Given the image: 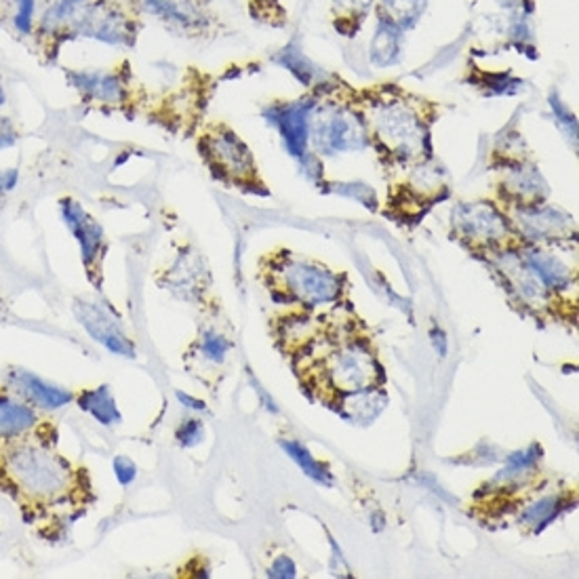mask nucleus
I'll list each match as a JSON object with an SVG mask.
<instances>
[{
	"label": "nucleus",
	"mask_w": 579,
	"mask_h": 579,
	"mask_svg": "<svg viewBox=\"0 0 579 579\" xmlns=\"http://www.w3.org/2000/svg\"><path fill=\"white\" fill-rule=\"evenodd\" d=\"M350 104L363 114L371 146L390 166H409L432 160L430 125L436 104L405 91L397 82L352 89L346 87Z\"/></svg>",
	"instance_id": "f257e3e1"
},
{
	"label": "nucleus",
	"mask_w": 579,
	"mask_h": 579,
	"mask_svg": "<svg viewBox=\"0 0 579 579\" xmlns=\"http://www.w3.org/2000/svg\"><path fill=\"white\" fill-rule=\"evenodd\" d=\"M142 30L137 13L125 11L114 0H58L42 15L38 38L49 58L58 55L66 38L87 36L119 47H133Z\"/></svg>",
	"instance_id": "f03ea898"
},
{
	"label": "nucleus",
	"mask_w": 579,
	"mask_h": 579,
	"mask_svg": "<svg viewBox=\"0 0 579 579\" xmlns=\"http://www.w3.org/2000/svg\"><path fill=\"white\" fill-rule=\"evenodd\" d=\"M198 152L215 180L244 192L268 197V188L261 181L251 150L224 122H211L200 133Z\"/></svg>",
	"instance_id": "7ed1b4c3"
},
{
	"label": "nucleus",
	"mask_w": 579,
	"mask_h": 579,
	"mask_svg": "<svg viewBox=\"0 0 579 579\" xmlns=\"http://www.w3.org/2000/svg\"><path fill=\"white\" fill-rule=\"evenodd\" d=\"M451 226L455 238L472 251L499 255L525 244L508 211H502L491 200H467L455 205L451 211Z\"/></svg>",
	"instance_id": "20e7f679"
},
{
	"label": "nucleus",
	"mask_w": 579,
	"mask_h": 579,
	"mask_svg": "<svg viewBox=\"0 0 579 579\" xmlns=\"http://www.w3.org/2000/svg\"><path fill=\"white\" fill-rule=\"evenodd\" d=\"M7 459L19 487L36 498H59L68 487V466L36 444H15Z\"/></svg>",
	"instance_id": "39448f33"
},
{
	"label": "nucleus",
	"mask_w": 579,
	"mask_h": 579,
	"mask_svg": "<svg viewBox=\"0 0 579 579\" xmlns=\"http://www.w3.org/2000/svg\"><path fill=\"white\" fill-rule=\"evenodd\" d=\"M405 180L397 181L392 186L388 203L390 211L397 217H406V220H417L432 207L436 200L444 198L449 194L447 180H444V171L438 165L430 163H417L406 166Z\"/></svg>",
	"instance_id": "423d86ee"
},
{
	"label": "nucleus",
	"mask_w": 579,
	"mask_h": 579,
	"mask_svg": "<svg viewBox=\"0 0 579 579\" xmlns=\"http://www.w3.org/2000/svg\"><path fill=\"white\" fill-rule=\"evenodd\" d=\"M278 285L289 297L305 305L331 304L339 299V276L322 266L282 255L274 264Z\"/></svg>",
	"instance_id": "0eeeda50"
},
{
	"label": "nucleus",
	"mask_w": 579,
	"mask_h": 579,
	"mask_svg": "<svg viewBox=\"0 0 579 579\" xmlns=\"http://www.w3.org/2000/svg\"><path fill=\"white\" fill-rule=\"evenodd\" d=\"M495 160H499L506 169L502 181H498L495 190L502 200V207L506 211L522 209V207H536V205L545 203L548 198V186H545L542 174L531 160L525 158V152L512 156L510 146L506 143V156L493 152Z\"/></svg>",
	"instance_id": "6e6552de"
},
{
	"label": "nucleus",
	"mask_w": 579,
	"mask_h": 579,
	"mask_svg": "<svg viewBox=\"0 0 579 579\" xmlns=\"http://www.w3.org/2000/svg\"><path fill=\"white\" fill-rule=\"evenodd\" d=\"M131 7L152 13L188 36H215L217 19L207 0H131Z\"/></svg>",
	"instance_id": "1a4fd4ad"
},
{
	"label": "nucleus",
	"mask_w": 579,
	"mask_h": 579,
	"mask_svg": "<svg viewBox=\"0 0 579 579\" xmlns=\"http://www.w3.org/2000/svg\"><path fill=\"white\" fill-rule=\"evenodd\" d=\"M66 78L72 82V87L81 91L85 102H97L102 105H119L125 108L133 99V72L129 61H122L120 68L116 66L110 72H66Z\"/></svg>",
	"instance_id": "9d476101"
},
{
	"label": "nucleus",
	"mask_w": 579,
	"mask_h": 579,
	"mask_svg": "<svg viewBox=\"0 0 579 579\" xmlns=\"http://www.w3.org/2000/svg\"><path fill=\"white\" fill-rule=\"evenodd\" d=\"M382 369L377 367L373 354L363 344H346L336 350L328 360V377L337 392H365L375 383L377 377H382Z\"/></svg>",
	"instance_id": "9b49d317"
},
{
	"label": "nucleus",
	"mask_w": 579,
	"mask_h": 579,
	"mask_svg": "<svg viewBox=\"0 0 579 579\" xmlns=\"http://www.w3.org/2000/svg\"><path fill=\"white\" fill-rule=\"evenodd\" d=\"M320 102L319 87H312V91L302 99L285 104H272L264 116L268 122L278 127L282 139H285L289 152L293 156H305V146L310 139V119L312 110Z\"/></svg>",
	"instance_id": "f8f14e48"
},
{
	"label": "nucleus",
	"mask_w": 579,
	"mask_h": 579,
	"mask_svg": "<svg viewBox=\"0 0 579 579\" xmlns=\"http://www.w3.org/2000/svg\"><path fill=\"white\" fill-rule=\"evenodd\" d=\"M512 224L521 234L522 241L529 243H554L562 238H571L575 234V220L565 211L550 207V205H536V207L512 209Z\"/></svg>",
	"instance_id": "ddd939ff"
},
{
	"label": "nucleus",
	"mask_w": 579,
	"mask_h": 579,
	"mask_svg": "<svg viewBox=\"0 0 579 579\" xmlns=\"http://www.w3.org/2000/svg\"><path fill=\"white\" fill-rule=\"evenodd\" d=\"M74 312L76 319L81 320V325L87 328L89 336L96 339V342L104 344L105 348H110L116 354L127 356V359L135 356V348L125 337V333L120 331L119 320L114 316H110L104 308H99V305L91 302H76Z\"/></svg>",
	"instance_id": "4468645a"
},
{
	"label": "nucleus",
	"mask_w": 579,
	"mask_h": 579,
	"mask_svg": "<svg viewBox=\"0 0 579 579\" xmlns=\"http://www.w3.org/2000/svg\"><path fill=\"white\" fill-rule=\"evenodd\" d=\"M61 215H64L66 226L74 234L76 241L81 243L82 261H85L89 272H93V266L104 249V228L72 198L61 200Z\"/></svg>",
	"instance_id": "2eb2a0df"
},
{
	"label": "nucleus",
	"mask_w": 579,
	"mask_h": 579,
	"mask_svg": "<svg viewBox=\"0 0 579 579\" xmlns=\"http://www.w3.org/2000/svg\"><path fill=\"white\" fill-rule=\"evenodd\" d=\"M525 264L533 270L539 281L548 289H565L569 287L575 278V270L571 264H567L556 251H550L545 247H536L521 255Z\"/></svg>",
	"instance_id": "dca6fc26"
},
{
	"label": "nucleus",
	"mask_w": 579,
	"mask_h": 579,
	"mask_svg": "<svg viewBox=\"0 0 579 579\" xmlns=\"http://www.w3.org/2000/svg\"><path fill=\"white\" fill-rule=\"evenodd\" d=\"M11 380H13V383L26 398L44 406V409H59V406L68 405L72 400V394L68 390L49 386L41 377L32 375V373L27 371H13L11 373Z\"/></svg>",
	"instance_id": "f3484780"
},
{
	"label": "nucleus",
	"mask_w": 579,
	"mask_h": 579,
	"mask_svg": "<svg viewBox=\"0 0 579 579\" xmlns=\"http://www.w3.org/2000/svg\"><path fill=\"white\" fill-rule=\"evenodd\" d=\"M375 0H333L331 4V24L337 35L352 38L359 35L365 19Z\"/></svg>",
	"instance_id": "a211bd4d"
},
{
	"label": "nucleus",
	"mask_w": 579,
	"mask_h": 579,
	"mask_svg": "<svg viewBox=\"0 0 579 579\" xmlns=\"http://www.w3.org/2000/svg\"><path fill=\"white\" fill-rule=\"evenodd\" d=\"M371 64L386 68V66L397 64L403 49V30L388 21H377L375 35L371 38Z\"/></svg>",
	"instance_id": "6ab92c4d"
},
{
	"label": "nucleus",
	"mask_w": 579,
	"mask_h": 579,
	"mask_svg": "<svg viewBox=\"0 0 579 579\" xmlns=\"http://www.w3.org/2000/svg\"><path fill=\"white\" fill-rule=\"evenodd\" d=\"M426 7L428 0H377L375 15L377 21H388L405 32L420 21Z\"/></svg>",
	"instance_id": "aec40b11"
},
{
	"label": "nucleus",
	"mask_w": 579,
	"mask_h": 579,
	"mask_svg": "<svg viewBox=\"0 0 579 579\" xmlns=\"http://www.w3.org/2000/svg\"><path fill=\"white\" fill-rule=\"evenodd\" d=\"M78 405H81L82 411H89L97 421H102L104 426H112L116 421H120V413L119 409H116L108 386H99L96 390H85V392H81Z\"/></svg>",
	"instance_id": "412c9836"
},
{
	"label": "nucleus",
	"mask_w": 579,
	"mask_h": 579,
	"mask_svg": "<svg viewBox=\"0 0 579 579\" xmlns=\"http://www.w3.org/2000/svg\"><path fill=\"white\" fill-rule=\"evenodd\" d=\"M36 424L35 411L26 405L0 400V438L18 436Z\"/></svg>",
	"instance_id": "4be33fe9"
},
{
	"label": "nucleus",
	"mask_w": 579,
	"mask_h": 579,
	"mask_svg": "<svg viewBox=\"0 0 579 579\" xmlns=\"http://www.w3.org/2000/svg\"><path fill=\"white\" fill-rule=\"evenodd\" d=\"M281 447L285 449L289 458H291L295 461V464L302 467V470L310 478H314L316 482H320V484H333L331 472H328L327 467L320 464V461H316L314 458H312L310 451L305 449L304 444H299L297 441H281Z\"/></svg>",
	"instance_id": "5701e85b"
},
{
	"label": "nucleus",
	"mask_w": 579,
	"mask_h": 579,
	"mask_svg": "<svg viewBox=\"0 0 579 579\" xmlns=\"http://www.w3.org/2000/svg\"><path fill=\"white\" fill-rule=\"evenodd\" d=\"M316 328H319V325L314 320L304 314H297L285 322L281 337L285 339L289 348H302L316 337Z\"/></svg>",
	"instance_id": "b1692460"
},
{
	"label": "nucleus",
	"mask_w": 579,
	"mask_h": 579,
	"mask_svg": "<svg viewBox=\"0 0 579 579\" xmlns=\"http://www.w3.org/2000/svg\"><path fill=\"white\" fill-rule=\"evenodd\" d=\"M560 506H562V499L556 498V495H550V498L539 499L537 504L529 506V508L522 512L521 522L522 525L533 527L536 531H539V529H544L550 521L554 519L556 514H559Z\"/></svg>",
	"instance_id": "393cba45"
},
{
	"label": "nucleus",
	"mask_w": 579,
	"mask_h": 579,
	"mask_svg": "<svg viewBox=\"0 0 579 579\" xmlns=\"http://www.w3.org/2000/svg\"><path fill=\"white\" fill-rule=\"evenodd\" d=\"M230 342L224 336H220V333H205L203 337V356L205 359L213 360V363H221V360L226 359V354L230 352Z\"/></svg>",
	"instance_id": "a878e982"
},
{
	"label": "nucleus",
	"mask_w": 579,
	"mask_h": 579,
	"mask_svg": "<svg viewBox=\"0 0 579 579\" xmlns=\"http://www.w3.org/2000/svg\"><path fill=\"white\" fill-rule=\"evenodd\" d=\"M203 436H205V428L198 420L183 421L180 430H177V438H180V443L183 444V447H194V444H198L200 441H203Z\"/></svg>",
	"instance_id": "bb28decb"
},
{
	"label": "nucleus",
	"mask_w": 579,
	"mask_h": 579,
	"mask_svg": "<svg viewBox=\"0 0 579 579\" xmlns=\"http://www.w3.org/2000/svg\"><path fill=\"white\" fill-rule=\"evenodd\" d=\"M32 18H35V0H18V15H15V26L19 32L32 30Z\"/></svg>",
	"instance_id": "cd10ccee"
},
{
	"label": "nucleus",
	"mask_w": 579,
	"mask_h": 579,
	"mask_svg": "<svg viewBox=\"0 0 579 579\" xmlns=\"http://www.w3.org/2000/svg\"><path fill=\"white\" fill-rule=\"evenodd\" d=\"M114 470H116V476H119V481L122 484H129L137 475L135 464H133V461L127 459V458H116L114 459Z\"/></svg>",
	"instance_id": "c85d7f7f"
},
{
	"label": "nucleus",
	"mask_w": 579,
	"mask_h": 579,
	"mask_svg": "<svg viewBox=\"0 0 579 579\" xmlns=\"http://www.w3.org/2000/svg\"><path fill=\"white\" fill-rule=\"evenodd\" d=\"M270 577H295V565L289 556H278L270 567Z\"/></svg>",
	"instance_id": "c756f323"
},
{
	"label": "nucleus",
	"mask_w": 579,
	"mask_h": 579,
	"mask_svg": "<svg viewBox=\"0 0 579 579\" xmlns=\"http://www.w3.org/2000/svg\"><path fill=\"white\" fill-rule=\"evenodd\" d=\"M18 142V129L9 119H0V150L13 146Z\"/></svg>",
	"instance_id": "7c9ffc66"
},
{
	"label": "nucleus",
	"mask_w": 579,
	"mask_h": 579,
	"mask_svg": "<svg viewBox=\"0 0 579 579\" xmlns=\"http://www.w3.org/2000/svg\"><path fill=\"white\" fill-rule=\"evenodd\" d=\"M15 183H18V171L15 169H9L4 171V174H0V192L11 190Z\"/></svg>",
	"instance_id": "2f4dec72"
},
{
	"label": "nucleus",
	"mask_w": 579,
	"mask_h": 579,
	"mask_svg": "<svg viewBox=\"0 0 579 579\" xmlns=\"http://www.w3.org/2000/svg\"><path fill=\"white\" fill-rule=\"evenodd\" d=\"M434 336V344H436V350L441 352V356L447 354V339H444L443 331H432Z\"/></svg>",
	"instance_id": "473e14b6"
},
{
	"label": "nucleus",
	"mask_w": 579,
	"mask_h": 579,
	"mask_svg": "<svg viewBox=\"0 0 579 579\" xmlns=\"http://www.w3.org/2000/svg\"><path fill=\"white\" fill-rule=\"evenodd\" d=\"M177 398H180L181 403L186 405V406H190V409H198V411L205 409V403H200V400H194L190 397H186V394H183V392H177Z\"/></svg>",
	"instance_id": "72a5a7b5"
},
{
	"label": "nucleus",
	"mask_w": 579,
	"mask_h": 579,
	"mask_svg": "<svg viewBox=\"0 0 579 579\" xmlns=\"http://www.w3.org/2000/svg\"><path fill=\"white\" fill-rule=\"evenodd\" d=\"M4 104V93H3V89H0V105Z\"/></svg>",
	"instance_id": "f704fd0d"
}]
</instances>
